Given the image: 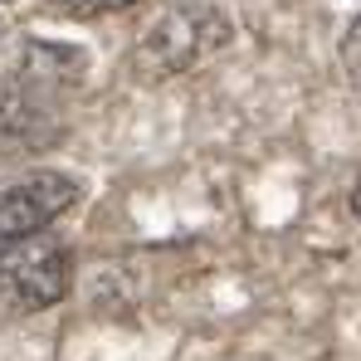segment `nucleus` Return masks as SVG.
Segmentation results:
<instances>
[{"mask_svg": "<svg viewBox=\"0 0 361 361\" xmlns=\"http://www.w3.org/2000/svg\"><path fill=\"white\" fill-rule=\"evenodd\" d=\"M83 59L68 44H25L15 73L0 83V157H30L63 137V98L78 88Z\"/></svg>", "mask_w": 361, "mask_h": 361, "instance_id": "f257e3e1", "label": "nucleus"}, {"mask_svg": "<svg viewBox=\"0 0 361 361\" xmlns=\"http://www.w3.org/2000/svg\"><path fill=\"white\" fill-rule=\"evenodd\" d=\"M230 25L215 5H200V0H185V5H171L152 30L147 39L137 44V68L147 78H161V73H180L200 54H210L215 44H225Z\"/></svg>", "mask_w": 361, "mask_h": 361, "instance_id": "f03ea898", "label": "nucleus"}, {"mask_svg": "<svg viewBox=\"0 0 361 361\" xmlns=\"http://www.w3.org/2000/svg\"><path fill=\"white\" fill-rule=\"evenodd\" d=\"M68 249L54 235H30V240L0 244V302L20 312L54 307L68 293Z\"/></svg>", "mask_w": 361, "mask_h": 361, "instance_id": "7ed1b4c3", "label": "nucleus"}, {"mask_svg": "<svg viewBox=\"0 0 361 361\" xmlns=\"http://www.w3.org/2000/svg\"><path fill=\"white\" fill-rule=\"evenodd\" d=\"M68 205H78V180L59 171H35V176L0 185V244L44 235Z\"/></svg>", "mask_w": 361, "mask_h": 361, "instance_id": "20e7f679", "label": "nucleus"}, {"mask_svg": "<svg viewBox=\"0 0 361 361\" xmlns=\"http://www.w3.org/2000/svg\"><path fill=\"white\" fill-rule=\"evenodd\" d=\"M59 15L68 20H98V15H113V10H127V5H137V0H49Z\"/></svg>", "mask_w": 361, "mask_h": 361, "instance_id": "39448f33", "label": "nucleus"}, {"mask_svg": "<svg viewBox=\"0 0 361 361\" xmlns=\"http://www.w3.org/2000/svg\"><path fill=\"white\" fill-rule=\"evenodd\" d=\"M342 63H347V73L361 83V15L352 20V30H347V39H342Z\"/></svg>", "mask_w": 361, "mask_h": 361, "instance_id": "423d86ee", "label": "nucleus"}, {"mask_svg": "<svg viewBox=\"0 0 361 361\" xmlns=\"http://www.w3.org/2000/svg\"><path fill=\"white\" fill-rule=\"evenodd\" d=\"M352 210H357V220H361V180H357V190H352Z\"/></svg>", "mask_w": 361, "mask_h": 361, "instance_id": "0eeeda50", "label": "nucleus"}]
</instances>
